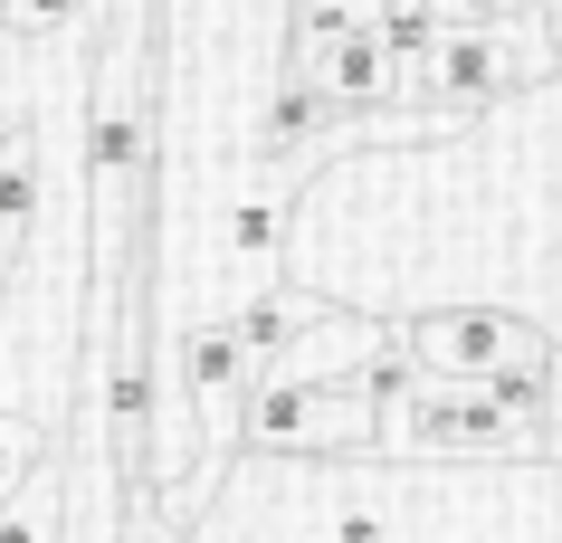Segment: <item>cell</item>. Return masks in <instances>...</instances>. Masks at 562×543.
<instances>
[{
	"label": "cell",
	"instance_id": "obj_7",
	"mask_svg": "<svg viewBox=\"0 0 562 543\" xmlns=\"http://www.w3.org/2000/svg\"><path fill=\"white\" fill-rule=\"evenodd\" d=\"M58 30L87 38L95 30V0H0V38H58Z\"/></svg>",
	"mask_w": 562,
	"mask_h": 543
},
{
	"label": "cell",
	"instance_id": "obj_10",
	"mask_svg": "<svg viewBox=\"0 0 562 543\" xmlns=\"http://www.w3.org/2000/svg\"><path fill=\"white\" fill-rule=\"evenodd\" d=\"M543 467H562V353H553V420H543Z\"/></svg>",
	"mask_w": 562,
	"mask_h": 543
},
{
	"label": "cell",
	"instance_id": "obj_6",
	"mask_svg": "<svg viewBox=\"0 0 562 543\" xmlns=\"http://www.w3.org/2000/svg\"><path fill=\"white\" fill-rule=\"evenodd\" d=\"M0 543H67V449L38 457L30 486L0 506Z\"/></svg>",
	"mask_w": 562,
	"mask_h": 543
},
{
	"label": "cell",
	"instance_id": "obj_3",
	"mask_svg": "<svg viewBox=\"0 0 562 543\" xmlns=\"http://www.w3.org/2000/svg\"><path fill=\"white\" fill-rule=\"evenodd\" d=\"M238 439H258V449H277V457H382V410H372L353 382H286V372H258Z\"/></svg>",
	"mask_w": 562,
	"mask_h": 543
},
{
	"label": "cell",
	"instance_id": "obj_8",
	"mask_svg": "<svg viewBox=\"0 0 562 543\" xmlns=\"http://www.w3.org/2000/svg\"><path fill=\"white\" fill-rule=\"evenodd\" d=\"M38 457H58V429H20V420H0V506L30 486Z\"/></svg>",
	"mask_w": 562,
	"mask_h": 543
},
{
	"label": "cell",
	"instance_id": "obj_2",
	"mask_svg": "<svg viewBox=\"0 0 562 543\" xmlns=\"http://www.w3.org/2000/svg\"><path fill=\"white\" fill-rule=\"evenodd\" d=\"M401 343L429 382H468V392L496 372H553L562 353V333L543 315H515V305H429L401 325Z\"/></svg>",
	"mask_w": 562,
	"mask_h": 543
},
{
	"label": "cell",
	"instance_id": "obj_5",
	"mask_svg": "<svg viewBox=\"0 0 562 543\" xmlns=\"http://www.w3.org/2000/svg\"><path fill=\"white\" fill-rule=\"evenodd\" d=\"M305 181L315 172H267V191H248L229 211V258L238 268H277V248H286V219H296Z\"/></svg>",
	"mask_w": 562,
	"mask_h": 543
},
{
	"label": "cell",
	"instance_id": "obj_9",
	"mask_svg": "<svg viewBox=\"0 0 562 543\" xmlns=\"http://www.w3.org/2000/svg\"><path fill=\"white\" fill-rule=\"evenodd\" d=\"M448 30H496V20H533V10H562V0H429Z\"/></svg>",
	"mask_w": 562,
	"mask_h": 543
},
{
	"label": "cell",
	"instance_id": "obj_4",
	"mask_svg": "<svg viewBox=\"0 0 562 543\" xmlns=\"http://www.w3.org/2000/svg\"><path fill=\"white\" fill-rule=\"evenodd\" d=\"M38 201H48V152H38V124H0V276L30 258L38 239Z\"/></svg>",
	"mask_w": 562,
	"mask_h": 543
},
{
	"label": "cell",
	"instance_id": "obj_1",
	"mask_svg": "<svg viewBox=\"0 0 562 543\" xmlns=\"http://www.w3.org/2000/svg\"><path fill=\"white\" fill-rule=\"evenodd\" d=\"M382 449L448 457V467H543V439H533L525 420H505L486 392H468V382H429V372L391 400Z\"/></svg>",
	"mask_w": 562,
	"mask_h": 543
}]
</instances>
